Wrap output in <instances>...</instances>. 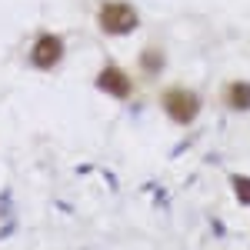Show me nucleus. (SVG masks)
I'll list each match as a JSON object with an SVG mask.
<instances>
[{
	"label": "nucleus",
	"instance_id": "1",
	"mask_svg": "<svg viewBox=\"0 0 250 250\" xmlns=\"http://www.w3.org/2000/svg\"><path fill=\"white\" fill-rule=\"evenodd\" d=\"M164 107H167L170 120H177V124H190L193 117H197V110H200V100H197L190 90H167Z\"/></svg>",
	"mask_w": 250,
	"mask_h": 250
},
{
	"label": "nucleus",
	"instance_id": "3",
	"mask_svg": "<svg viewBox=\"0 0 250 250\" xmlns=\"http://www.w3.org/2000/svg\"><path fill=\"white\" fill-rule=\"evenodd\" d=\"M60 60V40L57 37H40L37 50H34V63L37 67H54Z\"/></svg>",
	"mask_w": 250,
	"mask_h": 250
},
{
	"label": "nucleus",
	"instance_id": "2",
	"mask_svg": "<svg viewBox=\"0 0 250 250\" xmlns=\"http://www.w3.org/2000/svg\"><path fill=\"white\" fill-rule=\"evenodd\" d=\"M134 23L137 17L127 3H104L100 7V27L110 34H127V30H134Z\"/></svg>",
	"mask_w": 250,
	"mask_h": 250
},
{
	"label": "nucleus",
	"instance_id": "5",
	"mask_svg": "<svg viewBox=\"0 0 250 250\" xmlns=\"http://www.w3.org/2000/svg\"><path fill=\"white\" fill-rule=\"evenodd\" d=\"M224 97L233 110H250V83H230L224 90Z\"/></svg>",
	"mask_w": 250,
	"mask_h": 250
},
{
	"label": "nucleus",
	"instance_id": "6",
	"mask_svg": "<svg viewBox=\"0 0 250 250\" xmlns=\"http://www.w3.org/2000/svg\"><path fill=\"white\" fill-rule=\"evenodd\" d=\"M230 187H233V193H237V200H240L244 207H250V177L233 173V177H230Z\"/></svg>",
	"mask_w": 250,
	"mask_h": 250
},
{
	"label": "nucleus",
	"instance_id": "4",
	"mask_svg": "<svg viewBox=\"0 0 250 250\" xmlns=\"http://www.w3.org/2000/svg\"><path fill=\"white\" fill-rule=\"evenodd\" d=\"M97 83H100V90H107V94H114V97H127L130 94V80L124 77L120 70H104Z\"/></svg>",
	"mask_w": 250,
	"mask_h": 250
}]
</instances>
